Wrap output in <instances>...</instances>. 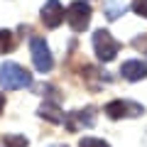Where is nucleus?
Returning a JSON list of instances; mask_svg holds the SVG:
<instances>
[{"instance_id":"f257e3e1","label":"nucleus","mask_w":147,"mask_h":147,"mask_svg":"<svg viewBox=\"0 0 147 147\" xmlns=\"http://www.w3.org/2000/svg\"><path fill=\"white\" fill-rule=\"evenodd\" d=\"M0 86L5 91L27 88V86H32V74L15 61H5L0 64Z\"/></svg>"},{"instance_id":"f03ea898","label":"nucleus","mask_w":147,"mask_h":147,"mask_svg":"<svg viewBox=\"0 0 147 147\" xmlns=\"http://www.w3.org/2000/svg\"><path fill=\"white\" fill-rule=\"evenodd\" d=\"M64 20L69 22V27L74 32H84L91 22V5L84 3V0H74L64 12Z\"/></svg>"},{"instance_id":"7ed1b4c3","label":"nucleus","mask_w":147,"mask_h":147,"mask_svg":"<svg viewBox=\"0 0 147 147\" xmlns=\"http://www.w3.org/2000/svg\"><path fill=\"white\" fill-rule=\"evenodd\" d=\"M93 49L100 61H113L115 54L120 52V42H115L108 30H96L93 32Z\"/></svg>"},{"instance_id":"20e7f679","label":"nucleus","mask_w":147,"mask_h":147,"mask_svg":"<svg viewBox=\"0 0 147 147\" xmlns=\"http://www.w3.org/2000/svg\"><path fill=\"white\" fill-rule=\"evenodd\" d=\"M30 52H32V64H34V69L39 74L52 71L54 59H52V52H49L47 42H44L42 37H32L30 39Z\"/></svg>"},{"instance_id":"39448f33","label":"nucleus","mask_w":147,"mask_h":147,"mask_svg":"<svg viewBox=\"0 0 147 147\" xmlns=\"http://www.w3.org/2000/svg\"><path fill=\"white\" fill-rule=\"evenodd\" d=\"M103 113L110 118V120H120V118H137L145 113L140 103H132V100H110L103 108Z\"/></svg>"},{"instance_id":"423d86ee","label":"nucleus","mask_w":147,"mask_h":147,"mask_svg":"<svg viewBox=\"0 0 147 147\" xmlns=\"http://www.w3.org/2000/svg\"><path fill=\"white\" fill-rule=\"evenodd\" d=\"M42 22L49 27V30H54V27H59L64 22V7L59 0H47L42 7Z\"/></svg>"},{"instance_id":"0eeeda50","label":"nucleus","mask_w":147,"mask_h":147,"mask_svg":"<svg viewBox=\"0 0 147 147\" xmlns=\"http://www.w3.org/2000/svg\"><path fill=\"white\" fill-rule=\"evenodd\" d=\"M64 123H66V127L71 132H76L81 125L84 127H91L96 123V113L93 108H86V110H76V113H69V118H64Z\"/></svg>"},{"instance_id":"6e6552de","label":"nucleus","mask_w":147,"mask_h":147,"mask_svg":"<svg viewBox=\"0 0 147 147\" xmlns=\"http://www.w3.org/2000/svg\"><path fill=\"white\" fill-rule=\"evenodd\" d=\"M120 74L127 81H142V79H147V64L142 59H130V61H125L120 66Z\"/></svg>"},{"instance_id":"1a4fd4ad","label":"nucleus","mask_w":147,"mask_h":147,"mask_svg":"<svg viewBox=\"0 0 147 147\" xmlns=\"http://www.w3.org/2000/svg\"><path fill=\"white\" fill-rule=\"evenodd\" d=\"M39 115L47 118L49 123H64V113L59 110L57 103H42L39 105Z\"/></svg>"},{"instance_id":"9d476101","label":"nucleus","mask_w":147,"mask_h":147,"mask_svg":"<svg viewBox=\"0 0 147 147\" xmlns=\"http://www.w3.org/2000/svg\"><path fill=\"white\" fill-rule=\"evenodd\" d=\"M123 12H125V3L123 0H108L105 3V17L108 20H118Z\"/></svg>"},{"instance_id":"9b49d317","label":"nucleus","mask_w":147,"mask_h":147,"mask_svg":"<svg viewBox=\"0 0 147 147\" xmlns=\"http://www.w3.org/2000/svg\"><path fill=\"white\" fill-rule=\"evenodd\" d=\"M3 145H5V147H27V145H30V140H27L25 135L7 132V135H3Z\"/></svg>"},{"instance_id":"f8f14e48","label":"nucleus","mask_w":147,"mask_h":147,"mask_svg":"<svg viewBox=\"0 0 147 147\" xmlns=\"http://www.w3.org/2000/svg\"><path fill=\"white\" fill-rule=\"evenodd\" d=\"M15 47V34L10 30H0V54H7Z\"/></svg>"},{"instance_id":"ddd939ff","label":"nucleus","mask_w":147,"mask_h":147,"mask_svg":"<svg viewBox=\"0 0 147 147\" xmlns=\"http://www.w3.org/2000/svg\"><path fill=\"white\" fill-rule=\"evenodd\" d=\"M79 147H110L105 140H98V137H81Z\"/></svg>"},{"instance_id":"4468645a","label":"nucleus","mask_w":147,"mask_h":147,"mask_svg":"<svg viewBox=\"0 0 147 147\" xmlns=\"http://www.w3.org/2000/svg\"><path fill=\"white\" fill-rule=\"evenodd\" d=\"M132 10L140 17H147V0H135V3H132Z\"/></svg>"},{"instance_id":"2eb2a0df","label":"nucleus","mask_w":147,"mask_h":147,"mask_svg":"<svg viewBox=\"0 0 147 147\" xmlns=\"http://www.w3.org/2000/svg\"><path fill=\"white\" fill-rule=\"evenodd\" d=\"M3 108H5V96L0 93V113H3Z\"/></svg>"},{"instance_id":"dca6fc26","label":"nucleus","mask_w":147,"mask_h":147,"mask_svg":"<svg viewBox=\"0 0 147 147\" xmlns=\"http://www.w3.org/2000/svg\"><path fill=\"white\" fill-rule=\"evenodd\" d=\"M49 147H64V145H49Z\"/></svg>"}]
</instances>
